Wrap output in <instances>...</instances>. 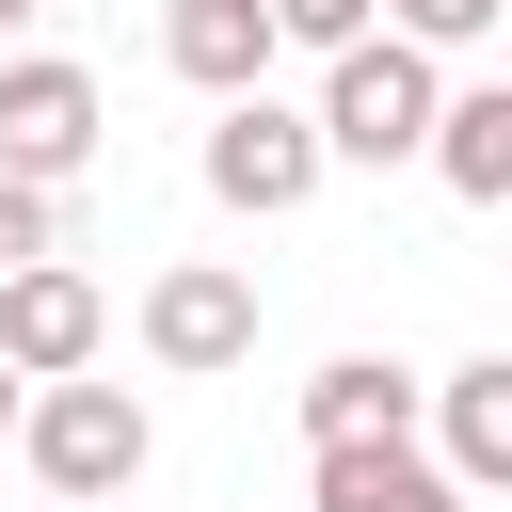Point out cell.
Masks as SVG:
<instances>
[{"mask_svg": "<svg viewBox=\"0 0 512 512\" xmlns=\"http://www.w3.org/2000/svg\"><path fill=\"white\" fill-rule=\"evenodd\" d=\"M112 352V288L80 272V256H32L16 288H0V368H32V384H80Z\"/></svg>", "mask_w": 512, "mask_h": 512, "instance_id": "cell-5", "label": "cell"}, {"mask_svg": "<svg viewBox=\"0 0 512 512\" xmlns=\"http://www.w3.org/2000/svg\"><path fill=\"white\" fill-rule=\"evenodd\" d=\"M80 160H96V80H80L64 48H0V176L64 192Z\"/></svg>", "mask_w": 512, "mask_h": 512, "instance_id": "cell-4", "label": "cell"}, {"mask_svg": "<svg viewBox=\"0 0 512 512\" xmlns=\"http://www.w3.org/2000/svg\"><path fill=\"white\" fill-rule=\"evenodd\" d=\"M272 0H160V64L192 80V96H272Z\"/></svg>", "mask_w": 512, "mask_h": 512, "instance_id": "cell-7", "label": "cell"}, {"mask_svg": "<svg viewBox=\"0 0 512 512\" xmlns=\"http://www.w3.org/2000/svg\"><path fill=\"white\" fill-rule=\"evenodd\" d=\"M368 16H384V0H272V32H288V48H320V64H336V48H368Z\"/></svg>", "mask_w": 512, "mask_h": 512, "instance_id": "cell-14", "label": "cell"}, {"mask_svg": "<svg viewBox=\"0 0 512 512\" xmlns=\"http://www.w3.org/2000/svg\"><path fill=\"white\" fill-rule=\"evenodd\" d=\"M432 128H448V80H432V48L416 32H368V48H336V80H320V144L336 160H432Z\"/></svg>", "mask_w": 512, "mask_h": 512, "instance_id": "cell-1", "label": "cell"}, {"mask_svg": "<svg viewBox=\"0 0 512 512\" xmlns=\"http://www.w3.org/2000/svg\"><path fill=\"white\" fill-rule=\"evenodd\" d=\"M32 256H64V192H32V176H0V288H16Z\"/></svg>", "mask_w": 512, "mask_h": 512, "instance_id": "cell-12", "label": "cell"}, {"mask_svg": "<svg viewBox=\"0 0 512 512\" xmlns=\"http://www.w3.org/2000/svg\"><path fill=\"white\" fill-rule=\"evenodd\" d=\"M320 160H336V144H320V112H288V96H224V112H208V192H224L240 224H288V208L320 192Z\"/></svg>", "mask_w": 512, "mask_h": 512, "instance_id": "cell-3", "label": "cell"}, {"mask_svg": "<svg viewBox=\"0 0 512 512\" xmlns=\"http://www.w3.org/2000/svg\"><path fill=\"white\" fill-rule=\"evenodd\" d=\"M144 352H160L176 384L240 368V352H256V272H224V256H176V272L144 288Z\"/></svg>", "mask_w": 512, "mask_h": 512, "instance_id": "cell-6", "label": "cell"}, {"mask_svg": "<svg viewBox=\"0 0 512 512\" xmlns=\"http://www.w3.org/2000/svg\"><path fill=\"white\" fill-rule=\"evenodd\" d=\"M384 32H416V48H480V32H512V0H384Z\"/></svg>", "mask_w": 512, "mask_h": 512, "instance_id": "cell-13", "label": "cell"}, {"mask_svg": "<svg viewBox=\"0 0 512 512\" xmlns=\"http://www.w3.org/2000/svg\"><path fill=\"white\" fill-rule=\"evenodd\" d=\"M416 400H432V384H416L400 352H336V368L304 384V448H384V432H416Z\"/></svg>", "mask_w": 512, "mask_h": 512, "instance_id": "cell-10", "label": "cell"}, {"mask_svg": "<svg viewBox=\"0 0 512 512\" xmlns=\"http://www.w3.org/2000/svg\"><path fill=\"white\" fill-rule=\"evenodd\" d=\"M432 176H448L464 208H512V80L448 96V128H432Z\"/></svg>", "mask_w": 512, "mask_h": 512, "instance_id": "cell-11", "label": "cell"}, {"mask_svg": "<svg viewBox=\"0 0 512 512\" xmlns=\"http://www.w3.org/2000/svg\"><path fill=\"white\" fill-rule=\"evenodd\" d=\"M48 512H80V496H48Z\"/></svg>", "mask_w": 512, "mask_h": 512, "instance_id": "cell-17", "label": "cell"}, {"mask_svg": "<svg viewBox=\"0 0 512 512\" xmlns=\"http://www.w3.org/2000/svg\"><path fill=\"white\" fill-rule=\"evenodd\" d=\"M32 16H48V0H0V48H16V32H32Z\"/></svg>", "mask_w": 512, "mask_h": 512, "instance_id": "cell-16", "label": "cell"}, {"mask_svg": "<svg viewBox=\"0 0 512 512\" xmlns=\"http://www.w3.org/2000/svg\"><path fill=\"white\" fill-rule=\"evenodd\" d=\"M304 512H464V480L416 432H384V448H320L304 464Z\"/></svg>", "mask_w": 512, "mask_h": 512, "instance_id": "cell-9", "label": "cell"}, {"mask_svg": "<svg viewBox=\"0 0 512 512\" xmlns=\"http://www.w3.org/2000/svg\"><path fill=\"white\" fill-rule=\"evenodd\" d=\"M16 416H32V368H0V432H16Z\"/></svg>", "mask_w": 512, "mask_h": 512, "instance_id": "cell-15", "label": "cell"}, {"mask_svg": "<svg viewBox=\"0 0 512 512\" xmlns=\"http://www.w3.org/2000/svg\"><path fill=\"white\" fill-rule=\"evenodd\" d=\"M16 448H32V480H48V496L112 512V496L144 480V448H160V432H144V400H128V384H96V368H80V384H32Z\"/></svg>", "mask_w": 512, "mask_h": 512, "instance_id": "cell-2", "label": "cell"}, {"mask_svg": "<svg viewBox=\"0 0 512 512\" xmlns=\"http://www.w3.org/2000/svg\"><path fill=\"white\" fill-rule=\"evenodd\" d=\"M432 464H448L464 496H512V352H464V368L432 384Z\"/></svg>", "mask_w": 512, "mask_h": 512, "instance_id": "cell-8", "label": "cell"}]
</instances>
